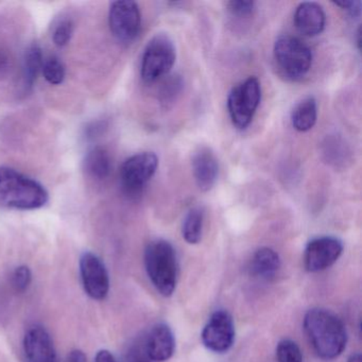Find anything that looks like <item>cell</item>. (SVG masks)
I'll use <instances>...</instances> for the list:
<instances>
[{"label":"cell","mask_w":362,"mask_h":362,"mask_svg":"<svg viewBox=\"0 0 362 362\" xmlns=\"http://www.w3.org/2000/svg\"><path fill=\"white\" fill-rule=\"evenodd\" d=\"M304 329L313 349L322 359H334L346 346L344 324L325 309L309 310L304 317Z\"/></svg>","instance_id":"obj_1"},{"label":"cell","mask_w":362,"mask_h":362,"mask_svg":"<svg viewBox=\"0 0 362 362\" xmlns=\"http://www.w3.org/2000/svg\"><path fill=\"white\" fill-rule=\"evenodd\" d=\"M49 194L42 184L10 167H0V201L21 211L37 209L47 204Z\"/></svg>","instance_id":"obj_2"},{"label":"cell","mask_w":362,"mask_h":362,"mask_svg":"<svg viewBox=\"0 0 362 362\" xmlns=\"http://www.w3.org/2000/svg\"><path fill=\"white\" fill-rule=\"evenodd\" d=\"M145 266L148 276L162 296H173L177 281V254L166 240H156L146 247Z\"/></svg>","instance_id":"obj_3"},{"label":"cell","mask_w":362,"mask_h":362,"mask_svg":"<svg viewBox=\"0 0 362 362\" xmlns=\"http://www.w3.org/2000/svg\"><path fill=\"white\" fill-rule=\"evenodd\" d=\"M274 59L286 76L296 80L304 77L310 69L313 52L298 37L283 35L275 42Z\"/></svg>","instance_id":"obj_4"},{"label":"cell","mask_w":362,"mask_h":362,"mask_svg":"<svg viewBox=\"0 0 362 362\" xmlns=\"http://www.w3.org/2000/svg\"><path fill=\"white\" fill-rule=\"evenodd\" d=\"M175 47L166 35L152 37L144 52L141 75L146 83H153L170 73L175 65Z\"/></svg>","instance_id":"obj_5"},{"label":"cell","mask_w":362,"mask_h":362,"mask_svg":"<svg viewBox=\"0 0 362 362\" xmlns=\"http://www.w3.org/2000/svg\"><path fill=\"white\" fill-rule=\"evenodd\" d=\"M262 99V88L257 78L250 77L233 88L228 98V109L233 124L245 129L253 119Z\"/></svg>","instance_id":"obj_6"},{"label":"cell","mask_w":362,"mask_h":362,"mask_svg":"<svg viewBox=\"0 0 362 362\" xmlns=\"http://www.w3.org/2000/svg\"><path fill=\"white\" fill-rule=\"evenodd\" d=\"M158 166V158L152 152H143L129 158L120 169L122 186L129 194H137L151 180Z\"/></svg>","instance_id":"obj_7"},{"label":"cell","mask_w":362,"mask_h":362,"mask_svg":"<svg viewBox=\"0 0 362 362\" xmlns=\"http://www.w3.org/2000/svg\"><path fill=\"white\" fill-rule=\"evenodd\" d=\"M110 29L118 41L130 43L141 31V18L139 5L130 0L112 4L109 13Z\"/></svg>","instance_id":"obj_8"},{"label":"cell","mask_w":362,"mask_h":362,"mask_svg":"<svg viewBox=\"0 0 362 362\" xmlns=\"http://www.w3.org/2000/svg\"><path fill=\"white\" fill-rule=\"evenodd\" d=\"M203 344L215 353H226L232 347L235 340L234 322L230 313L218 310L211 315L209 323L205 325L202 334Z\"/></svg>","instance_id":"obj_9"},{"label":"cell","mask_w":362,"mask_h":362,"mask_svg":"<svg viewBox=\"0 0 362 362\" xmlns=\"http://www.w3.org/2000/svg\"><path fill=\"white\" fill-rule=\"evenodd\" d=\"M80 274L84 290L90 298L103 300L109 293V273L100 258L86 252L80 258Z\"/></svg>","instance_id":"obj_10"},{"label":"cell","mask_w":362,"mask_h":362,"mask_svg":"<svg viewBox=\"0 0 362 362\" xmlns=\"http://www.w3.org/2000/svg\"><path fill=\"white\" fill-rule=\"evenodd\" d=\"M342 252V243L334 237L313 239L305 250V268L309 272L325 270L339 259Z\"/></svg>","instance_id":"obj_11"},{"label":"cell","mask_w":362,"mask_h":362,"mask_svg":"<svg viewBox=\"0 0 362 362\" xmlns=\"http://www.w3.org/2000/svg\"><path fill=\"white\" fill-rule=\"evenodd\" d=\"M24 351L28 362H56L54 342L45 328L33 327L27 332Z\"/></svg>","instance_id":"obj_12"},{"label":"cell","mask_w":362,"mask_h":362,"mask_svg":"<svg viewBox=\"0 0 362 362\" xmlns=\"http://www.w3.org/2000/svg\"><path fill=\"white\" fill-rule=\"evenodd\" d=\"M192 173L197 185L202 192H209L215 186L219 173L217 158L211 149L200 148L192 156Z\"/></svg>","instance_id":"obj_13"},{"label":"cell","mask_w":362,"mask_h":362,"mask_svg":"<svg viewBox=\"0 0 362 362\" xmlns=\"http://www.w3.org/2000/svg\"><path fill=\"white\" fill-rule=\"evenodd\" d=\"M175 336L167 324H158L152 328L146 343V351L150 360L156 362L167 361L175 353Z\"/></svg>","instance_id":"obj_14"},{"label":"cell","mask_w":362,"mask_h":362,"mask_svg":"<svg viewBox=\"0 0 362 362\" xmlns=\"http://www.w3.org/2000/svg\"><path fill=\"white\" fill-rule=\"evenodd\" d=\"M293 21L296 29L302 35L317 37L325 28V12L317 4L303 3L296 8Z\"/></svg>","instance_id":"obj_15"},{"label":"cell","mask_w":362,"mask_h":362,"mask_svg":"<svg viewBox=\"0 0 362 362\" xmlns=\"http://www.w3.org/2000/svg\"><path fill=\"white\" fill-rule=\"evenodd\" d=\"M281 268L279 254L270 247H262L254 253L250 264V272L257 279H273Z\"/></svg>","instance_id":"obj_16"},{"label":"cell","mask_w":362,"mask_h":362,"mask_svg":"<svg viewBox=\"0 0 362 362\" xmlns=\"http://www.w3.org/2000/svg\"><path fill=\"white\" fill-rule=\"evenodd\" d=\"M317 117V101L313 97H306L292 111V126L298 132H307L315 127Z\"/></svg>","instance_id":"obj_17"},{"label":"cell","mask_w":362,"mask_h":362,"mask_svg":"<svg viewBox=\"0 0 362 362\" xmlns=\"http://www.w3.org/2000/svg\"><path fill=\"white\" fill-rule=\"evenodd\" d=\"M84 164L88 175L96 179H105L111 173V158L109 152L103 147H95L88 151Z\"/></svg>","instance_id":"obj_18"},{"label":"cell","mask_w":362,"mask_h":362,"mask_svg":"<svg viewBox=\"0 0 362 362\" xmlns=\"http://www.w3.org/2000/svg\"><path fill=\"white\" fill-rule=\"evenodd\" d=\"M204 213L200 207H194L188 211L182 228V234L186 243L197 245L202 238Z\"/></svg>","instance_id":"obj_19"},{"label":"cell","mask_w":362,"mask_h":362,"mask_svg":"<svg viewBox=\"0 0 362 362\" xmlns=\"http://www.w3.org/2000/svg\"><path fill=\"white\" fill-rule=\"evenodd\" d=\"M44 59L41 47L33 44L27 49L24 61L25 81L29 86H33L37 76L43 69Z\"/></svg>","instance_id":"obj_20"},{"label":"cell","mask_w":362,"mask_h":362,"mask_svg":"<svg viewBox=\"0 0 362 362\" xmlns=\"http://www.w3.org/2000/svg\"><path fill=\"white\" fill-rule=\"evenodd\" d=\"M44 78L52 86H59L65 79V66L58 57H49L44 61L42 69Z\"/></svg>","instance_id":"obj_21"},{"label":"cell","mask_w":362,"mask_h":362,"mask_svg":"<svg viewBox=\"0 0 362 362\" xmlns=\"http://www.w3.org/2000/svg\"><path fill=\"white\" fill-rule=\"evenodd\" d=\"M277 362H303L302 351L294 341L285 339L277 344Z\"/></svg>","instance_id":"obj_22"},{"label":"cell","mask_w":362,"mask_h":362,"mask_svg":"<svg viewBox=\"0 0 362 362\" xmlns=\"http://www.w3.org/2000/svg\"><path fill=\"white\" fill-rule=\"evenodd\" d=\"M74 23L69 18H62L54 25L52 30V41L58 47H64L71 42L74 35Z\"/></svg>","instance_id":"obj_23"},{"label":"cell","mask_w":362,"mask_h":362,"mask_svg":"<svg viewBox=\"0 0 362 362\" xmlns=\"http://www.w3.org/2000/svg\"><path fill=\"white\" fill-rule=\"evenodd\" d=\"M33 281L30 269L26 266L18 267L13 273V285L20 292L26 291Z\"/></svg>","instance_id":"obj_24"},{"label":"cell","mask_w":362,"mask_h":362,"mask_svg":"<svg viewBox=\"0 0 362 362\" xmlns=\"http://www.w3.org/2000/svg\"><path fill=\"white\" fill-rule=\"evenodd\" d=\"M228 7L230 13L243 18V16L252 14V12L254 11V7H255V3H253V1H243V0L235 1L234 0V1H230L228 4Z\"/></svg>","instance_id":"obj_25"},{"label":"cell","mask_w":362,"mask_h":362,"mask_svg":"<svg viewBox=\"0 0 362 362\" xmlns=\"http://www.w3.org/2000/svg\"><path fill=\"white\" fill-rule=\"evenodd\" d=\"M338 7L342 8L351 18H359L361 14V3L360 1H337Z\"/></svg>","instance_id":"obj_26"},{"label":"cell","mask_w":362,"mask_h":362,"mask_svg":"<svg viewBox=\"0 0 362 362\" xmlns=\"http://www.w3.org/2000/svg\"><path fill=\"white\" fill-rule=\"evenodd\" d=\"M95 362H117L116 361L114 356L112 355L111 351H107V349H101L97 353L96 359Z\"/></svg>","instance_id":"obj_27"},{"label":"cell","mask_w":362,"mask_h":362,"mask_svg":"<svg viewBox=\"0 0 362 362\" xmlns=\"http://www.w3.org/2000/svg\"><path fill=\"white\" fill-rule=\"evenodd\" d=\"M69 362H88L86 354L80 349L71 351L69 355Z\"/></svg>","instance_id":"obj_28"},{"label":"cell","mask_w":362,"mask_h":362,"mask_svg":"<svg viewBox=\"0 0 362 362\" xmlns=\"http://www.w3.org/2000/svg\"><path fill=\"white\" fill-rule=\"evenodd\" d=\"M8 60H9V59L7 58L6 54H0V74H3L4 71H7Z\"/></svg>","instance_id":"obj_29"},{"label":"cell","mask_w":362,"mask_h":362,"mask_svg":"<svg viewBox=\"0 0 362 362\" xmlns=\"http://www.w3.org/2000/svg\"><path fill=\"white\" fill-rule=\"evenodd\" d=\"M347 362H362V357L360 354H354L349 357V361Z\"/></svg>","instance_id":"obj_30"},{"label":"cell","mask_w":362,"mask_h":362,"mask_svg":"<svg viewBox=\"0 0 362 362\" xmlns=\"http://www.w3.org/2000/svg\"><path fill=\"white\" fill-rule=\"evenodd\" d=\"M134 362H150L149 360H146V359H139V360H135Z\"/></svg>","instance_id":"obj_31"}]
</instances>
